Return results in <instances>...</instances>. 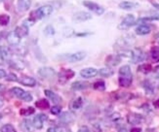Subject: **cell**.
<instances>
[{
    "label": "cell",
    "mask_w": 159,
    "mask_h": 132,
    "mask_svg": "<svg viewBox=\"0 0 159 132\" xmlns=\"http://www.w3.org/2000/svg\"><path fill=\"white\" fill-rule=\"evenodd\" d=\"M118 84L122 87H129L132 85L133 82V75L132 70L129 65H123L119 68L118 70Z\"/></svg>",
    "instance_id": "6da1fadb"
},
{
    "label": "cell",
    "mask_w": 159,
    "mask_h": 132,
    "mask_svg": "<svg viewBox=\"0 0 159 132\" xmlns=\"http://www.w3.org/2000/svg\"><path fill=\"white\" fill-rule=\"evenodd\" d=\"M53 7L52 5H43L39 7L38 9L32 11L30 14V19H31L34 22H36L38 19H41L43 18H46L48 16H50L53 13Z\"/></svg>",
    "instance_id": "7a4b0ae2"
},
{
    "label": "cell",
    "mask_w": 159,
    "mask_h": 132,
    "mask_svg": "<svg viewBox=\"0 0 159 132\" xmlns=\"http://www.w3.org/2000/svg\"><path fill=\"white\" fill-rule=\"evenodd\" d=\"M136 23H137V19L135 16L132 15V14H128V15H126L123 18L122 22L118 24L117 28L119 30H126L129 29L130 27H132L133 25H135Z\"/></svg>",
    "instance_id": "3957f363"
},
{
    "label": "cell",
    "mask_w": 159,
    "mask_h": 132,
    "mask_svg": "<svg viewBox=\"0 0 159 132\" xmlns=\"http://www.w3.org/2000/svg\"><path fill=\"white\" fill-rule=\"evenodd\" d=\"M134 41H135V39L131 36V34H127V35L119 38L116 41L114 48H118L119 50H126L128 47L133 45Z\"/></svg>",
    "instance_id": "277c9868"
},
{
    "label": "cell",
    "mask_w": 159,
    "mask_h": 132,
    "mask_svg": "<svg viewBox=\"0 0 159 132\" xmlns=\"http://www.w3.org/2000/svg\"><path fill=\"white\" fill-rule=\"evenodd\" d=\"M82 4L83 6H85L88 10L95 13L96 15H98V16H102V14L105 13V8L96 2L90 1V0H84V1L82 2Z\"/></svg>",
    "instance_id": "5b68a950"
},
{
    "label": "cell",
    "mask_w": 159,
    "mask_h": 132,
    "mask_svg": "<svg viewBox=\"0 0 159 132\" xmlns=\"http://www.w3.org/2000/svg\"><path fill=\"white\" fill-rule=\"evenodd\" d=\"M75 121V115L71 111H66V112H63L59 115V122L63 126H67L70 124Z\"/></svg>",
    "instance_id": "8992f818"
},
{
    "label": "cell",
    "mask_w": 159,
    "mask_h": 132,
    "mask_svg": "<svg viewBox=\"0 0 159 132\" xmlns=\"http://www.w3.org/2000/svg\"><path fill=\"white\" fill-rule=\"evenodd\" d=\"M86 52L84 51H80V52H76L74 53H70V54H64L61 55V57H65L66 58H64V60H66L68 62H79L81 60H83L86 57Z\"/></svg>",
    "instance_id": "52a82bcc"
},
{
    "label": "cell",
    "mask_w": 159,
    "mask_h": 132,
    "mask_svg": "<svg viewBox=\"0 0 159 132\" xmlns=\"http://www.w3.org/2000/svg\"><path fill=\"white\" fill-rule=\"evenodd\" d=\"M37 74H38L39 77L42 78V79H51V78L55 77L57 73H56V71H55L54 68L44 66V67H41L38 69Z\"/></svg>",
    "instance_id": "ba28073f"
},
{
    "label": "cell",
    "mask_w": 159,
    "mask_h": 132,
    "mask_svg": "<svg viewBox=\"0 0 159 132\" xmlns=\"http://www.w3.org/2000/svg\"><path fill=\"white\" fill-rule=\"evenodd\" d=\"M147 59V53H144L142 49L136 48L132 51V57H131V61L133 63H140V62Z\"/></svg>",
    "instance_id": "9c48e42d"
},
{
    "label": "cell",
    "mask_w": 159,
    "mask_h": 132,
    "mask_svg": "<svg viewBox=\"0 0 159 132\" xmlns=\"http://www.w3.org/2000/svg\"><path fill=\"white\" fill-rule=\"evenodd\" d=\"M92 19V15L88 12H83V11H79L76 12L75 14L72 15V20L74 23H83V22H87V20Z\"/></svg>",
    "instance_id": "30bf717a"
},
{
    "label": "cell",
    "mask_w": 159,
    "mask_h": 132,
    "mask_svg": "<svg viewBox=\"0 0 159 132\" xmlns=\"http://www.w3.org/2000/svg\"><path fill=\"white\" fill-rule=\"evenodd\" d=\"M122 60V57L119 54H109L107 57L105 63L107 67H114L120 64V62Z\"/></svg>",
    "instance_id": "8fae6325"
},
{
    "label": "cell",
    "mask_w": 159,
    "mask_h": 132,
    "mask_svg": "<svg viewBox=\"0 0 159 132\" xmlns=\"http://www.w3.org/2000/svg\"><path fill=\"white\" fill-rule=\"evenodd\" d=\"M127 121L129 124H132V126H138V124L143 121V117L141 114L129 113L127 115Z\"/></svg>",
    "instance_id": "7c38bea8"
},
{
    "label": "cell",
    "mask_w": 159,
    "mask_h": 132,
    "mask_svg": "<svg viewBox=\"0 0 159 132\" xmlns=\"http://www.w3.org/2000/svg\"><path fill=\"white\" fill-rule=\"evenodd\" d=\"M74 76H75V72L73 70H71V69L63 68L59 72V80L61 82H66L68 80L72 79Z\"/></svg>",
    "instance_id": "4fadbf2b"
},
{
    "label": "cell",
    "mask_w": 159,
    "mask_h": 132,
    "mask_svg": "<svg viewBox=\"0 0 159 132\" xmlns=\"http://www.w3.org/2000/svg\"><path fill=\"white\" fill-rule=\"evenodd\" d=\"M97 75H98V70L93 67L84 68L80 71V76L84 79H91V78L96 77Z\"/></svg>",
    "instance_id": "5bb4252c"
},
{
    "label": "cell",
    "mask_w": 159,
    "mask_h": 132,
    "mask_svg": "<svg viewBox=\"0 0 159 132\" xmlns=\"http://www.w3.org/2000/svg\"><path fill=\"white\" fill-rule=\"evenodd\" d=\"M44 93H45L46 97H48V98H49L55 104V105H59V104H61V102H63L61 97L59 94H57L56 92H52V90H50V89H45Z\"/></svg>",
    "instance_id": "9a60e30c"
},
{
    "label": "cell",
    "mask_w": 159,
    "mask_h": 132,
    "mask_svg": "<svg viewBox=\"0 0 159 132\" xmlns=\"http://www.w3.org/2000/svg\"><path fill=\"white\" fill-rule=\"evenodd\" d=\"M83 103H84V100H83L82 97H77V98L73 99L70 103V110L72 113H75L79 111L82 107H83Z\"/></svg>",
    "instance_id": "2e32d148"
},
{
    "label": "cell",
    "mask_w": 159,
    "mask_h": 132,
    "mask_svg": "<svg viewBox=\"0 0 159 132\" xmlns=\"http://www.w3.org/2000/svg\"><path fill=\"white\" fill-rule=\"evenodd\" d=\"M18 83H20V85H23L25 87H35L36 85L35 79L30 77V76H22V77L18 79Z\"/></svg>",
    "instance_id": "e0dca14e"
},
{
    "label": "cell",
    "mask_w": 159,
    "mask_h": 132,
    "mask_svg": "<svg viewBox=\"0 0 159 132\" xmlns=\"http://www.w3.org/2000/svg\"><path fill=\"white\" fill-rule=\"evenodd\" d=\"M135 32L140 36H144L148 35L151 32V26L147 23H141L140 25H138L135 29Z\"/></svg>",
    "instance_id": "ac0fdd59"
},
{
    "label": "cell",
    "mask_w": 159,
    "mask_h": 132,
    "mask_svg": "<svg viewBox=\"0 0 159 132\" xmlns=\"http://www.w3.org/2000/svg\"><path fill=\"white\" fill-rule=\"evenodd\" d=\"M6 40H7V42H8V44L12 47V46H17L20 44V38L18 37L16 35V33L14 32V31H11L9 32L8 34H7V36H6Z\"/></svg>",
    "instance_id": "d6986e66"
},
{
    "label": "cell",
    "mask_w": 159,
    "mask_h": 132,
    "mask_svg": "<svg viewBox=\"0 0 159 132\" xmlns=\"http://www.w3.org/2000/svg\"><path fill=\"white\" fill-rule=\"evenodd\" d=\"M14 32L16 33V35L18 37H20V39L24 38V37H26L27 35H29V33H30V29H29V27L22 24V25H19L17 26L15 30H14Z\"/></svg>",
    "instance_id": "ffe728a7"
},
{
    "label": "cell",
    "mask_w": 159,
    "mask_h": 132,
    "mask_svg": "<svg viewBox=\"0 0 159 132\" xmlns=\"http://www.w3.org/2000/svg\"><path fill=\"white\" fill-rule=\"evenodd\" d=\"M32 0H18L17 2V9L19 12H25L31 6Z\"/></svg>",
    "instance_id": "44dd1931"
},
{
    "label": "cell",
    "mask_w": 159,
    "mask_h": 132,
    "mask_svg": "<svg viewBox=\"0 0 159 132\" xmlns=\"http://www.w3.org/2000/svg\"><path fill=\"white\" fill-rule=\"evenodd\" d=\"M9 65L11 68H14L16 69V70H24L25 68V64L23 60L20 59H14V58H11L9 60Z\"/></svg>",
    "instance_id": "7402d4cb"
},
{
    "label": "cell",
    "mask_w": 159,
    "mask_h": 132,
    "mask_svg": "<svg viewBox=\"0 0 159 132\" xmlns=\"http://www.w3.org/2000/svg\"><path fill=\"white\" fill-rule=\"evenodd\" d=\"M20 127L23 131H25V132H32L34 130V126L32 124L31 120H24L20 123Z\"/></svg>",
    "instance_id": "603a6c76"
},
{
    "label": "cell",
    "mask_w": 159,
    "mask_h": 132,
    "mask_svg": "<svg viewBox=\"0 0 159 132\" xmlns=\"http://www.w3.org/2000/svg\"><path fill=\"white\" fill-rule=\"evenodd\" d=\"M90 87V84L87 82H81V81H76L72 83L71 85V89L73 90H84Z\"/></svg>",
    "instance_id": "cb8c5ba5"
},
{
    "label": "cell",
    "mask_w": 159,
    "mask_h": 132,
    "mask_svg": "<svg viewBox=\"0 0 159 132\" xmlns=\"http://www.w3.org/2000/svg\"><path fill=\"white\" fill-rule=\"evenodd\" d=\"M10 51L12 53H16L18 55H25L26 53H27V50H26V48L24 47V46H20L17 45V46H12L10 48Z\"/></svg>",
    "instance_id": "d4e9b609"
},
{
    "label": "cell",
    "mask_w": 159,
    "mask_h": 132,
    "mask_svg": "<svg viewBox=\"0 0 159 132\" xmlns=\"http://www.w3.org/2000/svg\"><path fill=\"white\" fill-rule=\"evenodd\" d=\"M98 74L103 78H109L114 74V70L111 67H103L98 71Z\"/></svg>",
    "instance_id": "484cf974"
},
{
    "label": "cell",
    "mask_w": 159,
    "mask_h": 132,
    "mask_svg": "<svg viewBox=\"0 0 159 132\" xmlns=\"http://www.w3.org/2000/svg\"><path fill=\"white\" fill-rule=\"evenodd\" d=\"M119 8L123 10H133L138 7V3L132 2V1H122L119 3Z\"/></svg>",
    "instance_id": "4316f807"
},
{
    "label": "cell",
    "mask_w": 159,
    "mask_h": 132,
    "mask_svg": "<svg viewBox=\"0 0 159 132\" xmlns=\"http://www.w3.org/2000/svg\"><path fill=\"white\" fill-rule=\"evenodd\" d=\"M152 66H151L150 64H148V63H144V64H141L139 67H138V72H140V73H142V74H144V75H147V74H148L149 72H151L152 71Z\"/></svg>",
    "instance_id": "83f0119b"
},
{
    "label": "cell",
    "mask_w": 159,
    "mask_h": 132,
    "mask_svg": "<svg viewBox=\"0 0 159 132\" xmlns=\"http://www.w3.org/2000/svg\"><path fill=\"white\" fill-rule=\"evenodd\" d=\"M35 106L41 110H46L50 107V104H49V101L45 98H42V99H39L35 102Z\"/></svg>",
    "instance_id": "f1b7e54d"
},
{
    "label": "cell",
    "mask_w": 159,
    "mask_h": 132,
    "mask_svg": "<svg viewBox=\"0 0 159 132\" xmlns=\"http://www.w3.org/2000/svg\"><path fill=\"white\" fill-rule=\"evenodd\" d=\"M93 88L95 90H99V92H105L106 90V83L102 80H98L94 83Z\"/></svg>",
    "instance_id": "f546056e"
},
{
    "label": "cell",
    "mask_w": 159,
    "mask_h": 132,
    "mask_svg": "<svg viewBox=\"0 0 159 132\" xmlns=\"http://www.w3.org/2000/svg\"><path fill=\"white\" fill-rule=\"evenodd\" d=\"M139 22H150V20H159V14H151L149 16H144L141 17L139 19ZM137 20V22H138Z\"/></svg>",
    "instance_id": "4dcf8cb0"
},
{
    "label": "cell",
    "mask_w": 159,
    "mask_h": 132,
    "mask_svg": "<svg viewBox=\"0 0 159 132\" xmlns=\"http://www.w3.org/2000/svg\"><path fill=\"white\" fill-rule=\"evenodd\" d=\"M150 57L151 59H152L154 62H158L159 61V47L155 46L152 47L150 50Z\"/></svg>",
    "instance_id": "1f68e13d"
},
{
    "label": "cell",
    "mask_w": 159,
    "mask_h": 132,
    "mask_svg": "<svg viewBox=\"0 0 159 132\" xmlns=\"http://www.w3.org/2000/svg\"><path fill=\"white\" fill-rule=\"evenodd\" d=\"M10 92H11L12 95H14L15 97H17V98H20V97H22L23 94L25 93V90L23 88H20V87H12L10 89Z\"/></svg>",
    "instance_id": "d6a6232c"
},
{
    "label": "cell",
    "mask_w": 159,
    "mask_h": 132,
    "mask_svg": "<svg viewBox=\"0 0 159 132\" xmlns=\"http://www.w3.org/2000/svg\"><path fill=\"white\" fill-rule=\"evenodd\" d=\"M32 121V124H33V126H34V128H36V129H41L43 127V121H41V119L39 117V116L38 115H36L35 117H33V120H31Z\"/></svg>",
    "instance_id": "836d02e7"
},
{
    "label": "cell",
    "mask_w": 159,
    "mask_h": 132,
    "mask_svg": "<svg viewBox=\"0 0 159 132\" xmlns=\"http://www.w3.org/2000/svg\"><path fill=\"white\" fill-rule=\"evenodd\" d=\"M143 88H144V90H146L147 93L152 94L154 92V87H153L152 85H151V83L149 81H144L143 83Z\"/></svg>",
    "instance_id": "e575fe53"
},
{
    "label": "cell",
    "mask_w": 159,
    "mask_h": 132,
    "mask_svg": "<svg viewBox=\"0 0 159 132\" xmlns=\"http://www.w3.org/2000/svg\"><path fill=\"white\" fill-rule=\"evenodd\" d=\"M34 112H35V110H34L33 107H27V108H24V109H20V114L22 115V116H25V117L30 116Z\"/></svg>",
    "instance_id": "d590c367"
},
{
    "label": "cell",
    "mask_w": 159,
    "mask_h": 132,
    "mask_svg": "<svg viewBox=\"0 0 159 132\" xmlns=\"http://www.w3.org/2000/svg\"><path fill=\"white\" fill-rule=\"evenodd\" d=\"M10 23V16L7 14H2L0 15V25L1 26H6Z\"/></svg>",
    "instance_id": "8d00e7d4"
},
{
    "label": "cell",
    "mask_w": 159,
    "mask_h": 132,
    "mask_svg": "<svg viewBox=\"0 0 159 132\" xmlns=\"http://www.w3.org/2000/svg\"><path fill=\"white\" fill-rule=\"evenodd\" d=\"M43 32H44L45 35L48 36V37H52V36L55 35V33H56V31H55L54 27L52 25H47L44 28Z\"/></svg>",
    "instance_id": "74e56055"
},
{
    "label": "cell",
    "mask_w": 159,
    "mask_h": 132,
    "mask_svg": "<svg viewBox=\"0 0 159 132\" xmlns=\"http://www.w3.org/2000/svg\"><path fill=\"white\" fill-rule=\"evenodd\" d=\"M0 131H1V132H17L16 128L10 123H7V124L2 126L1 128H0Z\"/></svg>",
    "instance_id": "f35d334b"
},
{
    "label": "cell",
    "mask_w": 159,
    "mask_h": 132,
    "mask_svg": "<svg viewBox=\"0 0 159 132\" xmlns=\"http://www.w3.org/2000/svg\"><path fill=\"white\" fill-rule=\"evenodd\" d=\"M20 99H22L23 101H25V102H31L32 99H33V97H32V95L30 92H25V93L23 94V96L20 97Z\"/></svg>",
    "instance_id": "ab89813d"
},
{
    "label": "cell",
    "mask_w": 159,
    "mask_h": 132,
    "mask_svg": "<svg viewBox=\"0 0 159 132\" xmlns=\"http://www.w3.org/2000/svg\"><path fill=\"white\" fill-rule=\"evenodd\" d=\"M5 79H6V81H8V82H17L18 81V77L16 76V74H14V73L7 74Z\"/></svg>",
    "instance_id": "60d3db41"
},
{
    "label": "cell",
    "mask_w": 159,
    "mask_h": 132,
    "mask_svg": "<svg viewBox=\"0 0 159 132\" xmlns=\"http://www.w3.org/2000/svg\"><path fill=\"white\" fill-rule=\"evenodd\" d=\"M50 111H51V114L57 116V115H60L61 113V108L58 105H55L50 109Z\"/></svg>",
    "instance_id": "b9f144b4"
},
{
    "label": "cell",
    "mask_w": 159,
    "mask_h": 132,
    "mask_svg": "<svg viewBox=\"0 0 159 132\" xmlns=\"http://www.w3.org/2000/svg\"><path fill=\"white\" fill-rule=\"evenodd\" d=\"M110 119H111L112 121H117L120 119V115L118 113H113L111 116H110Z\"/></svg>",
    "instance_id": "7bdbcfd3"
},
{
    "label": "cell",
    "mask_w": 159,
    "mask_h": 132,
    "mask_svg": "<svg viewBox=\"0 0 159 132\" xmlns=\"http://www.w3.org/2000/svg\"><path fill=\"white\" fill-rule=\"evenodd\" d=\"M152 71H153L154 78H156V79H159V65L155 66V67L152 69Z\"/></svg>",
    "instance_id": "ee69618b"
},
{
    "label": "cell",
    "mask_w": 159,
    "mask_h": 132,
    "mask_svg": "<svg viewBox=\"0 0 159 132\" xmlns=\"http://www.w3.org/2000/svg\"><path fill=\"white\" fill-rule=\"evenodd\" d=\"M38 116H39V117H40L41 121H42L43 122L46 121L48 120V117H47V115H45V114H39Z\"/></svg>",
    "instance_id": "f6af8a7d"
},
{
    "label": "cell",
    "mask_w": 159,
    "mask_h": 132,
    "mask_svg": "<svg viewBox=\"0 0 159 132\" xmlns=\"http://www.w3.org/2000/svg\"><path fill=\"white\" fill-rule=\"evenodd\" d=\"M6 75H7L6 71L3 70V69H0V79H5Z\"/></svg>",
    "instance_id": "bcb514c9"
},
{
    "label": "cell",
    "mask_w": 159,
    "mask_h": 132,
    "mask_svg": "<svg viewBox=\"0 0 159 132\" xmlns=\"http://www.w3.org/2000/svg\"><path fill=\"white\" fill-rule=\"evenodd\" d=\"M58 132H71L70 128H66V127H60L58 128Z\"/></svg>",
    "instance_id": "7dc6e473"
},
{
    "label": "cell",
    "mask_w": 159,
    "mask_h": 132,
    "mask_svg": "<svg viewBox=\"0 0 159 132\" xmlns=\"http://www.w3.org/2000/svg\"><path fill=\"white\" fill-rule=\"evenodd\" d=\"M77 132H90V129L87 126H82L79 128V130Z\"/></svg>",
    "instance_id": "c3c4849f"
},
{
    "label": "cell",
    "mask_w": 159,
    "mask_h": 132,
    "mask_svg": "<svg viewBox=\"0 0 159 132\" xmlns=\"http://www.w3.org/2000/svg\"><path fill=\"white\" fill-rule=\"evenodd\" d=\"M47 132H58V127H55V126L49 127L47 129Z\"/></svg>",
    "instance_id": "681fc988"
},
{
    "label": "cell",
    "mask_w": 159,
    "mask_h": 132,
    "mask_svg": "<svg viewBox=\"0 0 159 132\" xmlns=\"http://www.w3.org/2000/svg\"><path fill=\"white\" fill-rule=\"evenodd\" d=\"M130 132H142V128H139V127H133L132 129L130 130Z\"/></svg>",
    "instance_id": "f907efd6"
},
{
    "label": "cell",
    "mask_w": 159,
    "mask_h": 132,
    "mask_svg": "<svg viewBox=\"0 0 159 132\" xmlns=\"http://www.w3.org/2000/svg\"><path fill=\"white\" fill-rule=\"evenodd\" d=\"M5 90H6V87H5V85H3V84H0V93L4 92Z\"/></svg>",
    "instance_id": "816d5d0a"
},
{
    "label": "cell",
    "mask_w": 159,
    "mask_h": 132,
    "mask_svg": "<svg viewBox=\"0 0 159 132\" xmlns=\"http://www.w3.org/2000/svg\"><path fill=\"white\" fill-rule=\"evenodd\" d=\"M151 4H152V6L155 7V8H156L157 10H159V4H158V3H156V2H154V1H151Z\"/></svg>",
    "instance_id": "f5cc1de1"
},
{
    "label": "cell",
    "mask_w": 159,
    "mask_h": 132,
    "mask_svg": "<svg viewBox=\"0 0 159 132\" xmlns=\"http://www.w3.org/2000/svg\"><path fill=\"white\" fill-rule=\"evenodd\" d=\"M153 105H154L156 108H159V99H157V100H155V101L153 102Z\"/></svg>",
    "instance_id": "db71d44e"
},
{
    "label": "cell",
    "mask_w": 159,
    "mask_h": 132,
    "mask_svg": "<svg viewBox=\"0 0 159 132\" xmlns=\"http://www.w3.org/2000/svg\"><path fill=\"white\" fill-rule=\"evenodd\" d=\"M117 132H128V130L126 128H120Z\"/></svg>",
    "instance_id": "11a10c76"
},
{
    "label": "cell",
    "mask_w": 159,
    "mask_h": 132,
    "mask_svg": "<svg viewBox=\"0 0 159 132\" xmlns=\"http://www.w3.org/2000/svg\"><path fill=\"white\" fill-rule=\"evenodd\" d=\"M3 104H4V103H3V100L0 99V108H1V107L3 106Z\"/></svg>",
    "instance_id": "9f6ffc18"
},
{
    "label": "cell",
    "mask_w": 159,
    "mask_h": 132,
    "mask_svg": "<svg viewBox=\"0 0 159 132\" xmlns=\"http://www.w3.org/2000/svg\"><path fill=\"white\" fill-rule=\"evenodd\" d=\"M0 63H1V61H0Z\"/></svg>",
    "instance_id": "6f0895ef"
}]
</instances>
